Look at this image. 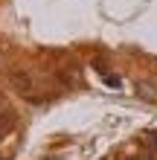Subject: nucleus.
Wrapping results in <instances>:
<instances>
[{
	"mask_svg": "<svg viewBox=\"0 0 157 160\" xmlns=\"http://www.w3.org/2000/svg\"><path fill=\"white\" fill-rule=\"evenodd\" d=\"M9 125H15V114L12 111H3V114H0V131H6Z\"/></svg>",
	"mask_w": 157,
	"mask_h": 160,
	"instance_id": "nucleus-1",
	"label": "nucleus"
},
{
	"mask_svg": "<svg viewBox=\"0 0 157 160\" xmlns=\"http://www.w3.org/2000/svg\"><path fill=\"white\" fill-rule=\"evenodd\" d=\"M15 79H17L15 84H17V88H21V90H29V82H32V79L26 76V73H15Z\"/></svg>",
	"mask_w": 157,
	"mask_h": 160,
	"instance_id": "nucleus-2",
	"label": "nucleus"
},
{
	"mask_svg": "<svg viewBox=\"0 0 157 160\" xmlns=\"http://www.w3.org/2000/svg\"><path fill=\"white\" fill-rule=\"evenodd\" d=\"M149 146L157 148V131H151V134H149Z\"/></svg>",
	"mask_w": 157,
	"mask_h": 160,
	"instance_id": "nucleus-3",
	"label": "nucleus"
},
{
	"mask_svg": "<svg viewBox=\"0 0 157 160\" xmlns=\"http://www.w3.org/2000/svg\"><path fill=\"white\" fill-rule=\"evenodd\" d=\"M131 160H154V157H149V154H143V157H131Z\"/></svg>",
	"mask_w": 157,
	"mask_h": 160,
	"instance_id": "nucleus-4",
	"label": "nucleus"
}]
</instances>
